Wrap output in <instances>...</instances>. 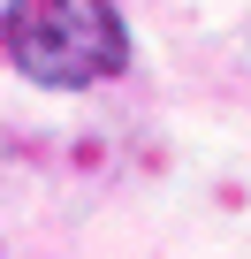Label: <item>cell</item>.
Wrapping results in <instances>:
<instances>
[{
  "label": "cell",
  "mask_w": 251,
  "mask_h": 259,
  "mask_svg": "<svg viewBox=\"0 0 251 259\" xmlns=\"http://www.w3.org/2000/svg\"><path fill=\"white\" fill-rule=\"evenodd\" d=\"M0 54L38 92H91L130 69V23L114 0H8Z\"/></svg>",
  "instance_id": "obj_1"
}]
</instances>
